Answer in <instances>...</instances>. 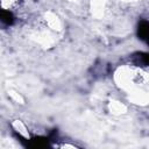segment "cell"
Instances as JSON below:
<instances>
[{
    "instance_id": "1",
    "label": "cell",
    "mask_w": 149,
    "mask_h": 149,
    "mask_svg": "<svg viewBox=\"0 0 149 149\" xmlns=\"http://www.w3.org/2000/svg\"><path fill=\"white\" fill-rule=\"evenodd\" d=\"M148 35H149V23L147 20H141L137 27V36L141 41L148 42Z\"/></svg>"
},
{
    "instance_id": "2",
    "label": "cell",
    "mask_w": 149,
    "mask_h": 149,
    "mask_svg": "<svg viewBox=\"0 0 149 149\" xmlns=\"http://www.w3.org/2000/svg\"><path fill=\"white\" fill-rule=\"evenodd\" d=\"M133 62L139 66H147L148 65V55L146 52H137L133 55Z\"/></svg>"
},
{
    "instance_id": "3",
    "label": "cell",
    "mask_w": 149,
    "mask_h": 149,
    "mask_svg": "<svg viewBox=\"0 0 149 149\" xmlns=\"http://www.w3.org/2000/svg\"><path fill=\"white\" fill-rule=\"evenodd\" d=\"M0 22L5 24H12L14 22V16L8 10H0Z\"/></svg>"
}]
</instances>
